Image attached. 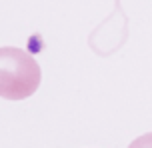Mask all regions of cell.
Instances as JSON below:
<instances>
[{
  "instance_id": "1",
  "label": "cell",
  "mask_w": 152,
  "mask_h": 148,
  "mask_svg": "<svg viewBox=\"0 0 152 148\" xmlns=\"http://www.w3.org/2000/svg\"><path fill=\"white\" fill-rule=\"evenodd\" d=\"M42 80L40 64L16 46L0 48V98L24 100L38 90Z\"/></svg>"
},
{
  "instance_id": "2",
  "label": "cell",
  "mask_w": 152,
  "mask_h": 148,
  "mask_svg": "<svg viewBox=\"0 0 152 148\" xmlns=\"http://www.w3.org/2000/svg\"><path fill=\"white\" fill-rule=\"evenodd\" d=\"M128 148H152V132L134 138V140L128 144Z\"/></svg>"
}]
</instances>
